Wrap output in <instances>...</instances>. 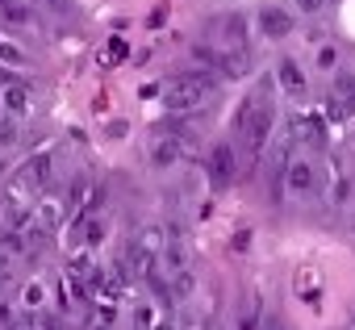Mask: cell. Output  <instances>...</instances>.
<instances>
[{
    "label": "cell",
    "mask_w": 355,
    "mask_h": 330,
    "mask_svg": "<svg viewBox=\"0 0 355 330\" xmlns=\"http://www.w3.org/2000/svg\"><path fill=\"white\" fill-rule=\"evenodd\" d=\"M214 92H218L214 71H205V67L201 71H180L163 84V105H167V113H197Z\"/></svg>",
    "instance_id": "6da1fadb"
},
{
    "label": "cell",
    "mask_w": 355,
    "mask_h": 330,
    "mask_svg": "<svg viewBox=\"0 0 355 330\" xmlns=\"http://www.w3.org/2000/svg\"><path fill=\"white\" fill-rule=\"evenodd\" d=\"M280 189H284V197H293V201L313 197V193H318V168H313V159L293 155L288 168H284V176H280Z\"/></svg>",
    "instance_id": "7a4b0ae2"
},
{
    "label": "cell",
    "mask_w": 355,
    "mask_h": 330,
    "mask_svg": "<svg viewBox=\"0 0 355 330\" xmlns=\"http://www.w3.org/2000/svg\"><path fill=\"white\" fill-rule=\"evenodd\" d=\"M209 176H214V189L234 184V176H239V155H234L230 142H218V146L209 150Z\"/></svg>",
    "instance_id": "3957f363"
},
{
    "label": "cell",
    "mask_w": 355,
    "mask_h": 330,
    "mask_svg": "<svg viewBox=\"0 0 355 330\" xmlns=\"http://www.w3.org/2000/svg\"><path fill=\"white\" fill-rule=\"evenodd\" d=\"M209 71H218V76H226V80H243V76L251 71V55H247V51H230V46H214Z\"/></svg>",
    "instance_id": "277c9868"
},
{
    "label": "cell",
    "mask_w": 355,
    "mask_h": 330,
    "mask_svg": "<svg viewBox=\"0 0 355 330\" xmlns=\"http://www.w3.org/2000/svg\"><path fill=\"white\" fill-rule=\"evenodd\" d=\"M276 84H280V92L288 101H305V92H309V80H305V71H301L297 59H280L276 63Z\"/></svg>",
    "instance_id": "5b68a950"
},
{
    "label": "cell",
    "mask_w": 355,
    "mask_h": 330,
    "mask_svg": "<svg viewBox=\"0 0 355 330\" xmlns=\"http://www.w3.org/2000/svg\"><path fill=\"white\" fill-rule=\"evenodd\" d=\"M218 30V46H230V51H247V17L243 13H230V17H218L214 21Z\"/></svg>",
    "instance_id": "8992f818"
},
{
    "label": "cell",
    "mask_w": 355,
    "mask_h": 330,
    "mask_svg": "<svg viewBox=\"0 0 355 330\" xmlns=\"http://www.w3.org/2000/svg\"><path fill=\"white\" fill-rule=\"evenodd\" d=\"M51 172H55V155L51 150H38L26 168H21V184L26 189H46L51 184Z\"/></svg>",
    "instance_id": "52a82bcc"
},
{
    "label": "cell",
    "mask_w": 355,
    "mask_h": 330,
    "mask_svg": "<svg viewBox=\"0 0 355 330\" xmlns=\"http://www.w3.org/2000/svg\"><path fill=\"white\" fill-rule=\"evenodd\" d=\"M180 159H184V142H180V138L159 134V138L150 142V163H155V168H175Z\"/></svg>",
    "instance_id": "ba28073f"
},
{
    "label": "cell",
    "mask_w": 355,
    "mask_h": 330,
    "mask_svg": "<svg viewBox=\"0 0 355 330\" xmlns=\"http://www.w3.org/2000/svg\"><path fill=\"white\" fill-rule=\"evenodd\" d=\"M30 105H34V96H30V88L26 84H5V88H0V109H5V113H13V117H26L30 113Z\"/></svg>",
    "instance_id": "9c48e42d"
},
{
    "label": "cell",
    "mask_w": 355,
    "mask_h": 330,
    "mask_svg": "<svg viewBox=\"0 0 355 330\" xmlns=\"http://www.w3.org/2000/svg\"><path fill=\"white\" fill-rule=\"evenodd\" d=\"M293 13L288 9H259V30L268 34V38H288L293 34Z\"/></svg>",
    "instance_id": "30bf717a"
},
{
    "label": "cell",
    "mask_w": 355,
    "mask_h": 330,
    "mask_svg": "<svg viewBox=\"0 0 355 330\" xmlns=\"http://www.w3.org/2000/svg\"><path fill=\"white\" fill-rule=\"evenodd\" d=\"M330 96L343 105V117H355V71H334V84H330Z\"/></svg>",
    "instance_id": "8fae6325"
},
{
    "label": "cell",
    "mask_w": 355,
    "mask_h": 330,
    "mask_svg": "<svg viewBox=\"0 0 355 330\" xmlns=\"http://www.w3.org/2000/svg\"><path fill=\"white\" fill-rule=\"evenodd\" d=\"M167 293H171V297H193V293H197V272H193V268L167 272Z\"/></svg>",
    "instance_id": "7c38bea8"
},
{
    "label": "cell",
    "mask_w": 355,
    "mask_h": 330,
    "mask_svg": "<svg viewBox=\"0 0 355 330\" xmlns=\"http://www.w3.org/2000/svg\"><path fill=\"white\" fill-rule=\"evenodd\" d=\"M46 230H59L63 226V201L59 197H42V205H38V214H34Z\"/></svg>",
    "instance_id": "4fadbf2b"
},
{
    "label": "cell",
    "mask_w": 355,
    "mask_h": 330,
    "mask_svg": "<svg viewBox=\"0 0 355 330\" xmlns=\"http://www.w3.org/2000/svg\"><path fill=\"white\" fill-rule=\"evenodd\" d=\"M293 288H297V297H305L309 305H318V297H322V280H318V272H297V280H293Z\"/></svg>",
    "instance_id": "5bb4252c"
},
{
    "label": "cell",
    "mask_w": 355,
    "mask_h": 330,
    "mask_svg": "<svg viewBox=\"0 0 355 330\" xmlns=\"http://www.w3.org/2000/svg\"><path fill=\"white\" fill-rule=\"evenodd\" d=\"M259 326H263V301H259V293H251L239 313V330H259Z\"/></svg>",
    "instance_id": "9a60e30c"
},
{
    "label": "cell",
    "mask_w": 355,
    "mask_h": 330,
    "mask_svg": "<svg viewBox=\"0 0 355 330\" xmlns=\"http://www.w3.org/2000/svg\"><path fill=\"white\" fill-rule=\"evenodd\" d=\"M17 142H21V117L0 113V150H9V146H17Z\"/></svg>",
    "instance_id": "2e32d148"
},
{
    "label": "cell",
    "mask_w": 355,
    "mask_h": 330,
    "mask_svg": "<svg viewBox=\"0 0 355 330\" xmlns=\"http://www.w3.org/2000/svg\"><path fill=\"white\" fill-rule=\"evenodd\" d=\"M351 193H355V184H351V176H343L338 168H334V180H330V205H351Z\"/></svg>",
    "instance_id": "e0dca14e"
},
{
    "label": "cell",
    "mask_w": 355,
    "mask_h": 330,
    "mask_svg": "<svg viewBox=\"0 0 355 330\" xmlns=\"http://www.w3.org/2000/svg\"><path fill=\"white\" fill-rule=\"evenodd\" d=\"M30 63V55L21 51V46H13V42H5L0 38V67H13V71H21Z\"/></svg>",
    "instance_id": "ac0fdd59"
},
{
    "label": "cell",
    "mask_w": 355,
    "mask_h": 330,
    "mask_svg": "<svg viewBox=\"0 0 355 330\" xmlns=\"http://www.w3.org/2000/svg\"><path fill=\"white\" fill-rule=\"evenodd\" d=\"M134 243H138L146 255H155V259H159V251H163V243H167V238H163V226H146Z\"/></svg>",
    "instance_id": "d6986e66"
},
{
    "label": "cell",
    "mask_w": 355,
    "mask_h": 330,
    "mask_svg": "<svg viewBox=\"0 0 355 330\" xmlns=\"http://www.w3.org/2000/svg\"><path fill=\"white\" fill-rule=\"evenodd\" d=\"M0 17L13 21V26H26L30 21V5L26 0H0Z\"/></svg>",
    "instance_id": "ffe728a7"
},
{
    "label": "cell",
    "mask_w": 355,
    "mask_h": 330,
    "mask_svg": "<svg viewBox=\"0 0 355 330\" xmlns=\"http://www.w3.org/2000/svg\"><path fill=\"white\" fill-rule=\"evenodd\" d=\"M293 130H297L305 142L322 146V134H326V130H322V121H318V117H297V125H293Z\"/></svg>",
    "instance_id": "44dd1931"
},
{
    "label": "cell",
    "mask_w": 355,
    "mask_h": 330,
    "mask_svg": "<svg viewBox=\"0 0 355 330\" xmlns=\"http://www.w3.org/2000/svg\"><path fill=\"white\" fill-rule=\"evenodd\" d=\"M21 305H26V309H42V305H46V284H42V280L26 284V288H21Z\"/></svg>",
    "instance_id": "7402d4cb"
},
{
    "label": "cell",
    "mask_w": 355,
    "mask_h": 330,
    "mask_svg": "<svg viewBox=\"0 0 355 330\" xmlns=\"http://www.w3.org/2000/svg\"><path fill=\"white\" fill-rule=\"evenodd\" d=\"M101 238H105V222L101 218H88L84 222V247L92 251V247H101Z\"/></svg>",
    "instance_id": "603a6c76"
},
{
    "label": "cell",
    "mask_w": 355,
    "mask_h": 330,
    "mask_svg": "<svg viewBox=\"0 0 355 330\" xmlns=\"http://www.w3.org/2000/svg\"><path fill=\"white\" fill-rule=\"evenodd\" d=\"M334 67H338V46L326 42V46L318 51V71H334Z\"/></svg>",
    "instance_id": "cb8c5ba5"
},
{
    "label": "cell",
    "mask_w": 355,
    "mask_h": 330,
    "mask_svg": "<svg viewBox=\"0 0 355 330\" xmlns=\"http://www.w3.org/2000/svg\"><path fill=\"white\" fill-rule=\"evenodd\" d=\"M293 9H301V17H318L326 9V0H293Z\"/></svg>",
    "instance_id": "d4e9b609"
},
{
    "label": "cell",
    "mask_w": 355,
    "mask_h": 330,
    "mask_svg": "<svg viewBox=\"0 0 355 330\" xmlns=\"http://www.w3.org/2000/svg\"><path fill=\"white\" fill-rule=\"evenodd\" d=\"M0 330H13V305H0Z\"/></svg>",
    "instance_id": "484cf974"
},
{
    "label": "cell",
    "mask_w": 355,
    "mask_h": 330,
    "mask_svg": "<svg viewBox=\"0 0 355 330\" xmlns=\"http://www.w3.org/2000/svg\"><path fill=\"white\" fill-rule=\"evenodd\" d=\"M259 330H284V322H280L276 313H263V326H259Z\"/></svg>",
    "instance_id": "4316f807"
},
{
    "label": "cell",
    "mask_w": 355,
    "mask_h": 330,
    "mask_svg": "<svg viewBox=\"0 0 355 330\" xmlns=\"http://www.w3.org/2000/svg\"><path fill=\"white\" fill-rule=\"evenodd\" d=\"M247 247H251V230H243V234L234 238V251H247Z\"/></svg>",
    "instance_id": "83f0119b"
},
{
    "label": "cell",
    "mask_w": 355,
    "mask_h": 330,
    "mask_svg": "<svg viewBox=\"0 0 355 330\" xmlns=\"http://www.w3.org/2000/svg\"><path fill=\"white\" fill-rule=\"evenodd\" d=\"M51 5H55V13H63V9L71 5V0H51Z\"/></svg>",
    "instance_id": "f1b7e54d"
},
{
    "label": "cell",
    "mask_w": 355,
    "mask_h": 330,
    "mask_svg": "<svg viewBox=\"0 0 355 330\" xmlns=\"http://www.w3.org/2000/svg\"><path fill=\"white\" fill-rule=\"evenodd\" d=\"M88 330H109V322H92V326H88Z\"/></svg>",
    "instance_id": "f546056e"
},
{
    "label": "cell",
    "mask_w": 355,
    "mask_h": 330,
    "mask_svg": "<svg viewBox=\"0 0 355 330\" xmlns=\"http://www.w3.org/2000/svg\"><path fill=\"white\" fill-rule=\"evenodd\" d=\"M351 330H355V313H351Z\"/></svg>",
    "instance_id": "4dcf8cb0"
}]
</instances>
